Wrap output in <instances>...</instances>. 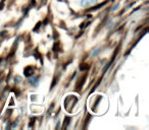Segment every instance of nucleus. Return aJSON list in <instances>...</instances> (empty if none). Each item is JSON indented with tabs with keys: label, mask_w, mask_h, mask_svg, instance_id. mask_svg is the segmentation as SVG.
I'll use <instances>...</instances> for the list:
<instances>
[{
	"label": "nucleus",
	"mask_w": 149,
	"mask_h": 130,
	"mask_svg": "<svg viewBox=\"0 0 149 130\" xmlns=\"http://www.w3.org/2000/svg\"><path fill=\"white\" fill-rule=\"evenodd\" d=\"M97 1L98 0H81L80 4H81L82 7H89V6H92V5L95 4Z\"/></svg>",
	"instance_id": "f257e3e1"
}]
</instances>
